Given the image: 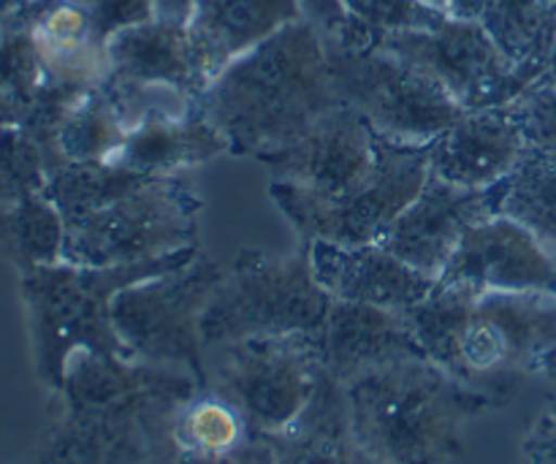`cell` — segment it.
Listing matches in <instances>:
<instances>
[{
	"label": "cell",
	"mask_w": 556,
	"mask_h": 464,
	"mask_svg": "<svg viewBox=\"0 0 556 464\" xmlns=\"http://www.w3.org/2000/svg\"><path fill=\"white\" fill-rule=\"evenodd\" d=\"M206 386L220 391L266 440L291 432L326 384L318 335H280L212 348Z\"/></svg>",
	"instance_id": "7"
},
{
	"label": "cell",
	"mask_w": 556,
	"mask_h": 464,
	"mask_svg": "<svg viewBox=\"0 0 556 464\" xmlns=\"http://www.w3.org/2000/svg\"><path fill=\"white\" fill-rule=\"evenodd\" d=\"M201 210V196L182 179H150L123 199L68 223L63 261L125 266L199 248Z\"/></svg>",
	"instance_id": "8"
},
{
	"label": "cell",
	"mask_w": 556,
	"mask_h": 464,
	"mask_svg": "<svg viewBox=\"0 0 556 464\" xmlns=\"http://www.w3.org/2000/svg\"><path fill=\"white\" fill-rule=\"evenodd\" d=\"M106 58L109 76L130 85L172 87L193 101L210 87L182 22L152 20L123 30L106 43Z\"/></svg>",
	"instance_id": "20"
},
{
	"label": "cell",
	"mask_w": 556,
	"mask_h": 464,
	"mask_svg": "<svg viewBox=\"0 0 556 464\" xmlns=\"http://www.w3.org/2000/svg\"><path fill=\"white\" fill-rule=\"evenodd\" d=\"M546 3H554L556 5V0H546Z\"/></svg>",
	"instance_id": "40"
},
{
	"label": "cell",
	"mask_w": 556,
	"mask_h": 464,
	"mask_svg": "<svg viewBox=\"0 0 556 464\" xmlns=\"http://www.w3.org/2000/svg\"><path fill=\"white\" fill-rule=\"evenodd\" d=\"M514 65L548 71L556 52V5L546 0H494L481 20Z\"/></svg>",
	"instance_id": "25"
},
{
	"label": "cell",
	"mask_w": 556,
	"mask_h": 464,
	"mask_svg": "<svg viewBox=\"0 0 556 464\" xmlns=\"http://www.w3.org/2000/svg\"><path fill=\"white\" fill-rule=\"evenodd\" d=\"M277 449L271 440L253 438L226 454H188L163 440L150 464H275Z\"/></svg>",
	"instance_id": "33"
},
{
	"label": "cell",
	"mask_w": 556,
	"mask_h": 464,
	"mask_svg": "<svg viewBox=\"0 0 556 464\" xmlns=\"http://www.w3.org/2000/svg\"><path fill=\"white\" fill-rule=\"evenodd\" d=\"M375 134L367 120L337 101L296 141L258 155L271 183H288L318 199H340L369 183L375 172Z\"/></svg>",
	"instance_id": "13"
},
{
	"label": "cell",
	"mask_w": 556,
	"mask_h": 464,
	"mask_svg": "<svg viewBox=\"0 0 556 464\" xmlns=\"http://www.w3.org/2000/svg\"><path fill=\"white\" fill-rule=\"evenodd\" d=\"M271 443L275 464H380L353 438L345 389L331 378L320 386L302 422Z\"/></svg>",
	"instance_id": "23"
},
{
	"label": "cell",
	"mask_w": 556,
	"mask_h": 464,
	"mask_svg": "<svg viewBox=\"0 0 556 464\" xmlns=\"http://www.w3.org/2000/svg\"><path fill=\"white\" fill-rule=\"evenodd\" d=\"M326 54L337 98L383 139L432 145L465 114L438 79L386 49L348 52L326 43Z\"/></svg>",
	"instance_id": "11"
},
{
	"label": "cell",
	"mask_w": 556,
	"mask_h": 464,
	"mask_svg": "<svg viewBox=\"0 0 556 464\" xmlns=\"http://www.w3.org/2000/svg\"><path fill=\"white\" fill-rule=\"evenodd\" d=\"M494 0H445V14L451 20L462 22H481L483 14L492 9Z\"/></svg>",
	"instance_id": "36"
},
{
	"label": "cell",
	"mask_w": 556,
	"mask_h": 464,
	"mask_svg": "<svg viewBox=\"0 0 556 464\" xmlns=\"http://www.w3.org/2000/svg\"><path fill=\"white\" fill-rule=\"evenodd\" d=\"M299 3H302L304 20L313 22L326 41L340 36L342 27L351 20V11L345 9L342 0H299Z\"/></svg>",
	"instance_id": "35"
},
{
	"label": "cell",
	"mask_w": 556,
	"mask_h": 464,
	"mask_svg": "<svg viewBox=\"0 0 556 464\" xmlns=\"http://www.w3.org/2000/svg\"><path fill=\"white\" fill-rule=\"evenodd\" d=\"M33 139L47 158V168L58 163H112L125 139V123L106 87L98 85L74 98L54 123Z\"/></svg>",
	"instance_id": "22"
},
{
	"label": "cell",
	"mask_w": 556,
	"mask_h": 464,
	"mask_svg": "<svg viewBox=\"0 0 556 464\" xmlns=\"http://www.w3.org/2000/svg\"><path fill=\"white\" fill-rule=\"evenodd\" d=\"M81 3L90 16L92 36L101 47H106L123 30L157 20L152 0H81Z\"/></svg>",
	"instance_id": "32"
},
{
	"label": "cell",
	"mask_w": 556,
	"mask_h": 464,
	"mask_svg": "<svg viewBox=\"0 0 556 464\" xmlns=\"http://www.w3.org/2000/svg\"><path fill=\"white\" fill-rule=\"evenodd\" d=\"M307 248L318 286L340 302L372 304L410 315L438 286V280L407 266L383 244H337L315 239Z\"/></svg>",
	"instance_id": "17"
},
{
	"label": "cell",
	"mask_w": 556,
	"mask_h": 464,
	"mask_svg": "<svg viewBox=\"0 0 556 464\" xmlns=\"http://www.w3.org/2000/svg\"><path fill=\"white\" fill-rule=\"evenodd\" d=\"M253 438L261 435L250 429L239 407L212 386H201L172 413L163 440L188 454H226Z\"/></svg>",
	"instance_id": "24"
},
{
	"label": "cell",
	"mask_w": 556,
	"mask_h": 464,
	"mask_svg": "<svg viewBox=\"0 0 556 464\" xmlns=\"http://www.w3.org/2000/svg\"><path fill=\"white\" fill-rule=\"evenodd\" d=\"M505 112L525 136L527 150H556V68L538 76Z\"/></svg>",
	"instance_id": "30"
},
{
	"label": "cell",
	"mask_w": 556,
	"mask_h": 464,
	"mask_svg": "<svg viewBox=\"0 0 556 464\" xmlns=\"http://www.w3.org/2000/svg\"><path fill=\"white\" fill-rule=\"evenodd\" d=\"M195 389L185 369L76 353L27 464H150L172 413Z\"/></svg>",
	"instance_id": "1"
},
{
	"label": "cell",
	"mask_w": 556,
	"mask_h": 464,
	"mask_svg": "<svg viewBox=\"0 0 556 464\" xmlns=\"http://www.w3.org/2000/svg\"><path fill=\"white\" fill-rule=\"evenodd\" d=\"M144 183H150V177L128 172L117 163H58L49 168L47 193L68 226V223L123 199L125 193Z\"/></svg>",
	"instance_id": "28"
},
{
	"label": "cell",
	"mask_w": 556,
	"mask_h": 464,
	"mask_svg": "<svg viewBox=\"0 0 556 464\" xmlns=\"http://www.w3.org/2000/svg\"><path fill=\"white\" fill-rule=\"evenodd\" d=\"M331 297L318 286L302 244L288 259L242 250L199 321L204 351L255 337L318 335Z\"/></svg>",
	"instance_id": "6"
},
{
	"label": "cell",
	"mask_w": 556,
	"mask_h": 464,
	"mask_svg": "<svg viewBox=\"0 0 556 464\" xmlns=\"http://www.w3.org/2000/svg\"><path fill=\"white\" fill-rule=\"evenodd\" d=\"M47 185L49 168L38 141L22 125H3L0 128V212L43 193Z\"/></svg>",
	"instance_id": "29"
},
{
	"label": "cell",
	"mask_w": 556,
	"mask_h": 464,
	"mask_svg": "<svg viewBox=\"0 0 556 464\" xmlns=\"http://www.w3.org/2000/svg\"><path fill=\"white\" fill-rule=\"evenodd\" d=\"M63 244L65 221L47 190L0 212V255L20 275L63 261Z\"/></svg>",
	"instance_id": "26"
},
{
	"label": "cell",
	"mask_w": 556,
	"mask_h": 464,
	"mask_svg": "<svg viewBox=\"0 0 556 464\" xmlns=\"http://www.w3.org/2000/svg\"><path fill=\"white\" fill-rule=\"evenodd\" d=\"M380 49L427 71L465 112L503 109L519 98L543 68L514 65L481 22L445 20L434 30H402L380 36Z\"/></svg>",
	"instance_id": "12"
},
{
	"label": "cell",
	"mask_w": 556,
	"mask_h": 464,
	"mask_svg": "<svg viewBox=\"0 0 556 464\" xmlns=\"http://www.w3.org/2000/svg\"><path fill=\"white\" fill-rule=\"evenodd\" d=\"M535 375H541V378L546 380L548 389H552L554 402H556V348H554L552 353H546V356L541 359V364H538V373Z\"/></svg>",
	"instance_id": "38"
},
{
	"label": "cell",
	"mask_w": 556,
	"mask_h": 464,
	"mask_svg": "<svg viewBox=\"0 0 556 464\" xmlns=\"http://www.w3.org/2000/svg\"><path fill=\"white\" fill-rule=\"evenodd\" d=\"M155 3V14L157 20L166 22H188L190 11H193L195 0H152Z\"/></svg>",
	"instance_id": "37"
},
{
	"label": "cell",
	"mask_w": 556,
	"mask_h": 464,
	"mask_svg": "<svg viewBox=\"0 0 556 464\" xmlns=\"http://www.w3.org/2000/svg\"><path fill=\"white\" fill-rule=\"evenodd\" d=\"M353 438L380 464H448L465 454V424L492 402L429 359L391 364L345 386Z\"/></svg>",
	"instance_id": "4"
},
{
	"label": "cell",
	"mask_w": 556,
	"mask_h": 464,
	"mask_svg": "<svg viewBox=\"0 0 556 464\" xmlns=\"http://www.w3.org/2000/svg\"><path fill=\"white\" fill-rule=\"evenodd\" d=\"M503 215L535 234L556 264V150H527L505 179Z\"/></svg>",
	"instance_id": "27"
},
{
	"label": "cell",
	"mask_w": 556,
	"mask_h": 464,
	"mask_svg": "<svg viewBox=\"0 0 556 464\" xmlns=\"http://www.w3.org/2000/svg\"><path fill=\"white\" fill-rule=\"evenodd\" d=\"M438 283L486 291L556 293V264L530 228L508 215H494L462 237Z\"/></svg>",
	"instance_id": "15"
},
{
	"label": "cell",
	"mask_w": 556,
	"mask_h": 464,
	"mask_svg": "<svg viewBox=\"0 0 556 464\" xmlns=\"http://www.w3.org/2000/svg\"><path fill=\"white\" fill-rule=\"evenodd\" d=\"M226 277L206 253L177 272L123 288L112 304V321L134 362L185 369L206 386V351L199 321Z\"/></svg>",
	"instance_id": "10"
},
{
	"label": "cell",
	"mask_w": 556,
	"mask_h": 464,
	"mask_svg": "<svg viewBox=\"0 0 556 464\" xmlns=\"http://www.w3.org/2000/svg\"><path fill=\"white\" fill-rule=\"evenodd\" d=\"M521 451H525V464H556V411L538 418Z\"/></svg>",
	"instance_id": "34"
},
{
	"label": "cell",
	"mask_w": 556,
	"mask_h": 464,
	"mask_svg": "<svg viewBox=\"0 0 556 464\" xmlns=\"http://www.w3.org/2000/svg\"><path fill=\"white\" fill-rule=\"evenodd\" d=\"M505 179L494 188L470 190L429 174L421 193L383 237V248L421 275L440 280L462 237L478 223L503 215Z\"/></svg>",
	"instance_id": "14"
},
{
	"label": "cell",
	"mask_w": 556,
	"mask_h": 464,
	"mask_svg": "<svg viewBox=\"0 0 556 464\" xmlns=\"http://www.w3.org/2000/svg\"><path fill=\"white\" fill-rule=\"evenodd\" d=\"M337 101L324 36L299 20L220 71L199 109L231 155L258 158L296 141Z\"/></svg>",
	"instance_id": "3"
},
{
	"label": "cell",
	"mask_w": 556,
	"mask_h": 464,
	"mask_svg": "<svg viewBox=\"0 0 556 464\" xmlns=\"http://www.w3.org/2000/svg\"><path fill=\"white\" fill-rule=\"evenodd\" d=\"M554 68H556V52H554Z\"/></svg>",
	"instance_id": "41"
},
{
	"label": "cell",
	"mask_w": 556,
	"mask_h": 464,
	"mask_svg": "<svg viewBox=\"0 0 556 464\" xmlns=\"http://www.w3.org/2000/svg\"><path fill=\"white\" fill-rule=\"evenodd\" d=\"M342 3L380 36L402 30H434L448 20L445 11L421 0H342Z\"/></svg>",
	"instance_id": "31"
},
{
	"label": "cell",
	"mask_w": 556,
	"mask_h": 464,
	"mask_svg": "<svg viewBox=\"0 0 556 464\" xmlns=\"http://www.w3.org/2000/svg\"><path fill=\"white\" fill-rule=\"evenodd\" d=\"M199 253L201 248H188L166 259L125 266H79L58 261L22 272L20 293L27 310L38 380L49 391H58L76 353L130 359L112 321L117 293L150 277L182 269L193 264Z\"/></svg>",
	"instance_id": "5"
},
{
	"label": "cell",
	"mask_w": 556,
	"mask_h": 464,
	"mask_svg": "<svg viewBox=\"0 0 556 464\" xmlns=\"http://www.w3.org/2000/svg\"><path fill=\"white\" fill-rule=\"evenodd\" d=\"M375 172L369 183L340 199H318L288 183H271L269 196L277 210L302 234L337 244H380L396 217L413 204L429 177V145H400L383 136L375 139Z\"/></svg>",
	"instance_id": "9"
},
{
	"label": "cell",
	"mask_w": 556,
	"mask_h": 464,
	"mask_svg": "<svg viewBox=\"0 0 556 464\" xmlns=\"http://www.w3.org/2000/svg\"><path fill=\"white\" fill-rule=\"evenodd\" d=\"M552 68H554V65H552Z\"/></svg>",
	"instance_id": "42"
},
{
	"label": "cell",
	"mask_w": 556,
	"mask_h": 464,
	"mask_svg": "<svg viewBox=\"0 0 556 464\" xmlns=\"http://www.w3.org/2000/svg\"><path fill=\"white\" fill-rule=\"evenodd\" d=\"M304 20L299 0H195L188 36L206 81L291 22Z\"/></svg>",
	"instance_id": "19"
},
{
	"label": "cell",
	"mask_w": 556,
	"mask_h": 464,
	"mask_svg": "<svg viewBox=\"0 0 556 464\" xmlns=\"http://www.w3.org/2000/svg\"><path fill=\"white\" fill-rule=\"evenodd\" d=\"M421 3H427V5H434V9L445 11V0H421Z\"/></svg>",
	"instance_id": "39"
},
{
	"label": "cell",
	"mask_w": 556,
	"mask_h": 464,
	"mask_svg": "<svg viewBox=\"0 0 556 464\" xmlns=\"http://www.w3.org/2000/svg\"><path fill=\"white\" fill-rule=\"evenodd\" d=\"M326 375L342 389L391 364L427 359L410 315L331 299L318 331Z\"/></svg>",
	"instance_id": "16"
},
{
	"label": "cell",
	"mask_w": 556,
	"mask_h": 464,
	"mask_svg": "<svg viewBox=\"0 0 556 464\" xmlns=\"http://www.w3.org/2000/svg\"><path fill=\"white\" fill-rule=\"evenodd\" d=\"M429 362L478 391L492 407L508 405L527 375L556 348V293L486 291L438 283L410 313Z\"/></svg>",
	"instance_id": "2"
},
{
	"label": "cell",
	"mask_w": 556,
	"mask_h": 464,
	"mask_svg": "<svg viewBox=\"0 0 556 464\" xmlns=\"http://www.w3.org/2000/svg\"><path fill=\"white\" fill-rule=\"evenodd\" d=\"M228 152L220 130L201 109L188 114H152L130 130L114 152L112 163L150 179L177 177L185 168L204 166Z\"/></svg>",
	"instance_id": "21"
},
{
	"label": "cell",
	"mask_w": 556,
	"mask_h": 464,
	"mask_svg": "<svg viewBox=\"0 0 556 464\" xmlns=\"http://www.w3.org/2000/svg\"><path fill=\"white\" fill-rule=\"evenodd\" d=\"M527 152L525 136L503 109L465 112L429 145V174L456 188H494Z\"/></svg>",
	"instance_id": "18"
}]
</instances>
